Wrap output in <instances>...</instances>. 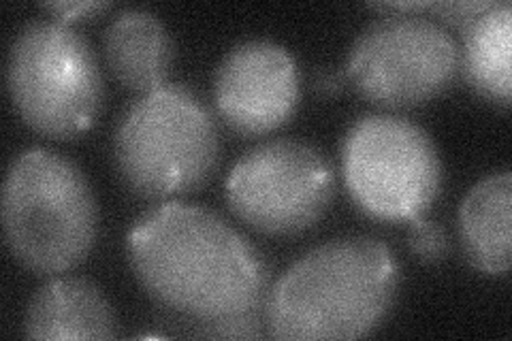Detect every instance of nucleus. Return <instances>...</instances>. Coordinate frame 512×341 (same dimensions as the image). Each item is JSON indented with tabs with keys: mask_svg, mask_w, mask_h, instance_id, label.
<instances>
[{
	"mask_svg": "<svg viewBox=\"0 0 512 341\" xmlns=\"http://www.w3.org/2000/svg\"><path fill=\"white\" fill-rule=\"evenodd\" d=\"M126 258L148 297L199 324L261 314L269 267L250 239L216 211L167 201L126 237Z\"/></svg>",
	"mask_w": 512,
	"mask_h": 341,
	"instance_id": "f257e3e1",
	"label": "nucleus"
},
{
	"mask_svg": "<svg viewBox=\"0 0 512 341\" xmlns=\"http://www.w3.org/2000/svg\"><path fill=\"white\" fill-rule=\"evenodd\" d=\"M399 265L387 243L340 237L316 246L269 288L265 331L280 341L359 339L391 314Z\"/></svg>",
	"mask_w": 512,
	"mask_h": 341,
	"instance_id": "f03ea898",
	"label": "nucleus"
},
{
	"mask_svg": "<svg viewBox=\"0 0 512 341\" xmlns=\"http://www.w3.org/2000/svg\"><path fill=\"white\" fill-rule=\"evenodd\" d=\"M0 220L15 261L37 275L82 265L99 231V211L84 171L45 148H30L11 162Z\"/></svg>",
	"mask_w": 512,
	"mask_h": 341,
	"instance_id": "7ed1b4c3",
	"label": "nucleus"
},
{
	"mask_svg": "<svg viewBox=\"0 0 512 341\" xmlns=\"http://www.w3.org/2000/svg\"><path fill=\"white\" fill-rule=\"evenodd\" d=\"M212 111L190 88L165 84L124 109L114 133V165L124 186L148 201L197 192L218 167Z\"/></svg>",
	"mask_w": 512,
	"mask_h": 341,
	"instance_id": "20e7f679",
	"label": "nucleus"
},
{
	"mask_svg": "<svg viewBox=\"0 0 512 341\" xmlns=\"http://www.w3.org/2000/svg\"><path fill=\"white\" fill-rule=\"evenodd\" d=\"M7 90L24 124L58 141L86 133L105 99L90 43L58 20H35L18 30L7 56Z\"/></svg>",
	"mask_w": 512,
	"mask_h": 341,
	"instance_id": "39448f33",
	"label": "nucleus"
},
{
	"mask_svg": "<svg viewBox=\"0 0 512 341\" xmlns=\"http://www.w3.org/2000/svg\"><path fill=\"white\" fill-rule=\"evenodd\" d=\"M350 199L380 222H412L440 197L442 160L425 128L402 116L367 113L342 141Z\"/></svg>",
	"mask_w": 512,
	"mask_h": 341,
	"instance_id": "423d86ee",
	"label": "nucleus"
},
{
	"mask_svg": "<svg viewBox=\"0 0 512 341\" xmlns=\"http://www.w3.org/2000/svg\"><path fill=\"white\" fill-rule=\"evenodd\" d=\"M459 73L455 37L419 13L384 15L365 26L346 62L355 90L380 107L423 105L451 88Z\"/></svg>",
	"mask_w": 512,
	"mask_h": 341,
	"instance_id": "0eeeda50",
	"label": "nucleus"
},
{
	"mask_svg": "<svg viewBox=\"0 0 512 341\" xmlns=\"http://www.w3.org/2000/svg\"><path fill=\"white\" fill-rule=\"evenodd\" d=\"M233 216L265 235L312 229L335 199V173L312 145L274 139L235 162L224 186Z\"/></svg>",
	"mask_w": 512,
	"mask_h": 341,
	"instance_id": "6e6552de",
	"label": "nucleus"
},
{
	"mask_svg": "<svg viewBox=\"0 0 512 341\" xmlns=\"http://www.w3.org/2000/svg\"><path fill=\"white\" fill-rule=\"evenodd\" d=\"M301 101L297 60L274 41H246L222 58L214 75L218 116L233 133L259 137L278 131Z\"/></svg>",
	"mask_w": 512,
	"mask_h": 341,
	"instance_id": "1a4fd4ad",
	"label": "nucleus"
},
{
	"mask_svg": "<svg viewBox=\"0 0 512 341\" xmlns=\"http://www.w3.org/2000/svg\"><path fill=\"white\" fill-rule=\"evenodd\" d=\"M24 333L28 339H114L116 316L103 290L86 278H56L32 295Z\"/></svg>",
	"mask_w": 512,
	"mask_h": 341,
	"instance_id": "9d476101",
	"label": "nucleus"
},
{
	"mask_svg": "<svg viewBox=\"0 0 512 341\" xmlns=\"http://www.w3.org/2000/svg\"><path fill=\"white\" fill-rule=\"evenodd\" d=\"M103 50L111 75L139 94L165 86L175 60L171 32L148 9L120 11L105 30Z\"/></svg>",
	"mask_w": 512,
	"mask_h": 341,
	"instance_id": "9b49d317",
	"label": "nucleus"
},
{
	"mask_svg": "<svg viewBox=\"0 0 512 341\" xmlns=\"http://www.w3.org/2000/svg\"><path fill=\"white\" fill-rule=\"evenodd\" d=\"M512 175L493 173L480 180L459 207V239L468 263L485 275L510 269Z\"/></svg>",
	"mask_w": 512,
	"mask_h": 341,
	"instance_id": "f8f14e48",
	"label": "nucleus"
},
{
	"mask_svg": "<svg viewBox=\"0 0 512 341\" xmlns=\"http://www.w3.org/2000/svg\"><path fill=\"white\" fill-rule=\"evenodd\" d=\"M512 7L493 3L463 30L459 71L485 101L510 107L512 101Z\"/></svg>",
	"mask_w": 512,
	"mask_h": 341,
	"instance_id": "ddd939ff",
	"label": "nucleus"
},
{
	"mask_svg": "<svg viewBox=\"0 0 512 341\" xmlns=\"http://www.w3.org/2000/svg\"><path fill=\"white\" fill-rule=\"evenodd\" d=\"M408 248L414 252L416 258L425 263H438L448 256L451 250V241H448L446 231L434 220L416 218L410 222L408 233Z\"/></svg>",
	"mask_w": 512,
	"mask_h": 341,
	"instance_id": "4468645a",
	"label": "nucleus"
},
{
	"mask_svg": "<svg viewBox=\"0 0 512 341\" xmlns=\"http://www.w3.org/2000/svg\"><path fill=\"white\" fill-rule=\"evenodd\" d=\"M111 5L109 3H94V0H64V3H47L43 9L52 13L58 22L73 24V22H86L103 15Z\"/></svg>",
	"mask_w": 512,
	"mask_h": 341,
	"instance_id": "2eb2a0df",
	"label": "nucleus"
},
{
	"mask_svg": "<svg viewBox=\"0 0 512 341\" xmlns=\"http://www.w3.org/2000/svg\"><path fill=\"white\" fill-rule=\"evenodd\" d=\"M493 3H431V9L438 15V20L451 24L459 30H466L476 18H480Z\"/></svg>",
	"mask_w": 512,
	"mask_h": 341,
	"instance_id": "dca6fc26",
	"label": "nucleus"
},
{
	"mask_svg": "<svg viewBox=\"0 0 512 341\" xmlns=\"http://www.w3.org/2000/svg\"><path fill=\"white\" fill-rule=\"evenodd\" d=\"M261 327H265V320H261V314H250V316H239L233 320L205 324L203 335L207 337H259Z\"/></svg>",
	"mask_w": 512,
	"mask_h": 341,
	"instance_id": "f3484780",
	"label": "nucleus"
},
{
	"mask_svg": "<svg viewBox=\"0 0 512 341\" xmlns=\"http://www.w3.org/2000/svg\"><path fill=\"white\" fill-rule=\"evenodd\" d=\"M314 86H316L320 92L327 94V92H338L340 86H342V81L338 79V75H333V73H320Z\"/></svg>",
	"mask_w": 512,
	"mask_h": 341,
	"instance_id": "a211bd4d",
	"label": "nucleus"
}]
</instances>
